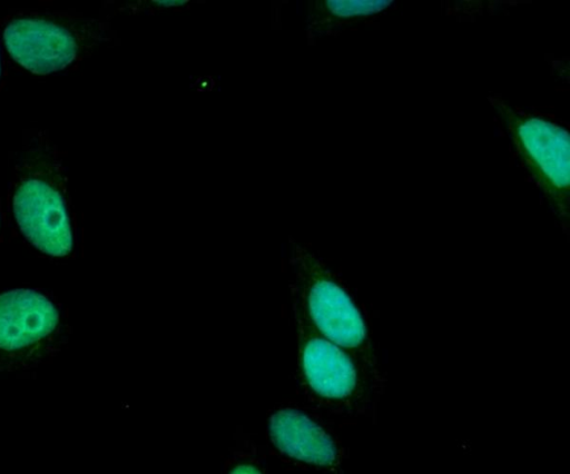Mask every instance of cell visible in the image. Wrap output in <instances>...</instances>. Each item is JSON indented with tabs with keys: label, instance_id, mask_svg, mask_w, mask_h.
<instances>
[{
	"label": "cell",
	"instance_id": "5",
	"mask_svg": "<svg viewBox=\"0 0 570 474\" xmlns=\"http://www.w3.org/2000/svg\"><path fill=\"white\" fill-rule=\"evenodd\" d=\"M68 336L66 314L51 296L30 288L0 294V378L52 361Z\"/></svg>",
	"mask_w": 570,
	"mask_h": 474
},
{
	"label": "cell",
	"instance_id": "7",
	"mask_svg": "<svg viewBox=\"0 0 570 474\" xmlns=\"http://www.w3.org/2000/svg\"><path fill=\"white\" fill-rule=\"evenodd\" d=\"M267 441L276 455L293 465L338 473L347 450L316 415L282 406L268 415Z\"/></svg>",
	"mask_w": 570,
	"mask_h": 474
},
{
	"label": "cell",
	"instance_id": "2",
	"mask_svg": "<svg viewBox=\"0 0 570 474\" xmlns=\"http://www.w3.org/2000/svg\"><path fill=\"white\" fill-rule=\"evenodd\" d=\"M11 209L26 239L42 254L65 258L76 247V223L61 158L42 134L29 137L14 165Z\"/></svg>",
	"mask_w": 570,
	"mask_h": 474
},
{
	"label": "cell",
	"instance_id": "1",
	"mask_svg": "<svg viewBox=\"0 0 570 474\" xmlns=\"http://www.w3.org/2000/svg\"><path fill=\"white\" fill-rule=\"evenodd\" d=\"M288 287L298 346L297 377L303 398L328 425L374 421L382 396L354 358L316 328L301 292L291 279Z\"/></svg>",
	"mask_w": 570,
	"mask_h": 474
},
{
	"label": "cell",
	"instance_id": "9",
	"mask_svg": "<svg viewBox=\"0 0 570 474\" xmlns=\"http://www.w3.org/2000/svg\"><path fill=\"white\" fill-rule=\"evenodd\" d=\"M188 3V0H153L151 4L156 8H178Z\"/></svg>",
	"mask_w": 570,
	"mask_h": 474
},
{
	"label": "cell",
	"instance_id": "6",
	"mask_svg": "<svg viewBox=\"0 0 570 474\" xmlns=\"http://www.w3.org/2000/svg\"><path fill=\"white\" fill-rule=\"evenodd\" d=\"M87 34L76 16L45 12L14 14L3 28L11 57L37 75L61 70L77 60L87 47Z\"/></svg>",
	"mask_w": 570,
	"mask_h": 474
},
{
	"label": "cell",
	"instance_id": "8",
	"mask_svg": "<svg viewBox=\"0 0 570 474\" xmlns=\"http://www.w3.org/2000/svg\"><path fill=\"white\" fill-rule=\"evenodd\" d=\"M317 4L332 24L346 27L371 24L396 7L391 0H325Z\"/></svg>",
	"mask_w": 570,
	"mask_h": 474
},
{
	"label": "cell",
	"instance_id": "4",
	"mask_svg": "<svg viewBox=\"0 0 570 474\" xmlns=\"http://www.w3.org/2000/svg\"><path fill=\"white\" fill-rule=\"evenodd\" d=\"M289 267V279L301 292L316 328L354 358L375 391L383 396L385 374L364 314L345 285L304 246H294Z\"/></svg>",
	"mask_w": 570,
	"mask_h": 474
},
{
	"label": "cell",
	"instance_id": "3",
	"mask_svg": "<svg viewBox=\"0 0 570 474\" xmlns=\"http://www.w3.org/2000/svg\"><path fill=\"white\" fill-rule=\"evenodd\" d=\"M509 150L568 234L570 218V137L552 115L528 111L501 95L488 97Z\"/></svg>",
	"mask_w": 570,
	"mask_h": 474
}]
</instances>
